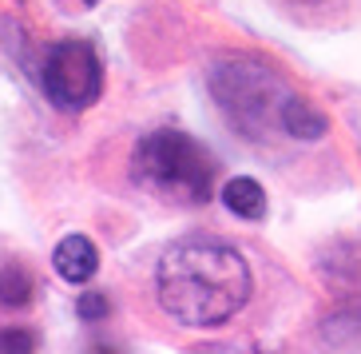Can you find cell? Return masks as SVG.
Here are the masks:
<instances>
[{"mask_svg":"<svg viewBox=\"0 0 361 354\" xmlns=\"http://www.w3.org/2000/svg\"><path fill=\"white\" fill-rule=\"evenodd\" d=\"M155 299L179 326H223L250 299V267L223 239H175L155 267Z\"/></svg>","mask_w":361,"mask_h":354,"instance_id":"1","label":"cell"},{"mask_svg":"<svg viewBox=\"0 0 361 354\" xmlns=\"http://www.w3.org/2000/svg\"><path fill=\"white\" fill-rule=\"evenodd\" d=\"M219 163L195 136L179 128L147 131L131 151V179L159 203L199 207L211 199Z\"/></svg>","mask_w":361,"mask_h":354,"instance_id":"2","label":"cell"},{"mask_svg":"<svg viewBox=\"0 0 361 354\" xmlns=\"http://www.w3.org/2000/svg\"><path fill=\"white\" fill-rule=\"evenodd\" d=\"M211 96L243 136L266 140L274 128H282V107L294 92L258 56H226L211 72Z\"/></svg>","mask_w":361,"mask_h":354,"instance_id":"3","label":"cell"},{"mask_svg":"<svg viewBox=\"0 0 361 354\" xmlns=\"http://www.w3.org/2000/svg\"><path fill=\"white\" fill-rule=\"evenodd\" d=\"M40 88L48 104L60 112H87L104 92V68L87 40H56L44 52L40 64Z\"/></svg>","mask_w":361,"mask_h":354,"instance_id":"4","label":"cell"},{"mask_svg":"<svg viewBox=\"0 0 361 354\" xmlns=\"http://www.w3.org/2000/svg\"><path fill=\"white\" fill-rule=\"evenodd\" d=\"M52 267H56V275H60L64 283L80 287V283H87L99 271V251H96V243H92L87 235H68V239L56 243Z\"/></svg>","mask_w":361,"mask_h":354,"instance_id":"5","label":"cell"},{"mask_svg":"<svg viewBox=\"0 0 361 354\" xmlns=\"http://www.w3.org/2000/svg\"><path fill=\"white\" fill-rule=\"evenodd\" d=\"M282 131H286L290 140H302V143H318L322 136L329 131V119L326 112L310 104L302 96H290L286 107H282Z\"/></svg>","mask_w":361,"mask_h":354,"instance_id":"6","label":"cell"},{"mask_svg":"<svg viewBox=\"0 0 361 354\" xmlns=\"http://www.w3.org/2000/svg\"><path fill=\"white\" fill-rule=\"evenodd\" d=\"M223 203H226L231 215L258 223V219L266 215V191L258 187V179H250V175H234V179L223 187Z\"/></svg>","mask_w":361,"mask_h":354,"instance_id":"7","label":"cell"},{"mask_svg":"<svg viewBox=\"0 0 361 354\" xmlns=\"http://www.w3.org/2000/svg\"><path fill=\"white\" fill-rule=\"evenodd\" d=\"M32 299V275L24 263H4L0 267V302L4 307H24Z\"/></svg>","mask_w":361,"mask_h":354,"instance_id":"8","label":"cell"},{"mask_svg":"<svg viewBox=\"0 0 361 354\" xmlns=\"http://www.w3.org/2000/svg\"><path fill=\"white\" fill-rule=\"evenodd\" d=\"M40 338L32 326H0V354H36Z\"/></svg>","mask_w":361,"mask_h":354,"instance_id":"9","label":"cell"},{"mask_svg":"<svg viewBox=\"0 0 361 354\" xmlns=\"http://www.w3.org/2000/svg\"><path fill=\"white\" fill-rule=\"evenodd\" d=\"M107 311H111V302H107L104 290H87V295H80V299H75V314H80L84 322L107 319Z\"/></svg>","mask_w":361,"mask_h":354,"instance_id":"10","label":"cell"},{"mask_svg":"<svg viewBox=\"0 0 361 354\" xmlns=\"http://www.w3.org/2000/svg\"><path fill=\"white\" fill-rule=\"evenodd\" d=\"M68 4H80V8H96L99 0H68Z\"/></svg>","mask_w":361,"mask_h":354,"instance_id":"11","label":"cell"},{"mask_svg":"<svg viewBox=\"0 0 361 354\" xmlns=\"http://www.w3.org/2000/svg\"><path fill=\"white\" fill-rule=\"evenodd\" d=\"M290 4H310V8H318V4H326V0H290Z\"/></svg>","mask_w":361,"mask_h":354,"instance_id":"12","label":"cell"},{"mask_svg":"<svg viewBox=\"0 0 361 354\" xmlns=\"http://www.w3.org/2000/svg\"><path fill=\"white\" fill-rule=\"evenodd\" d=\"M202 354H219V350H202Z\"/></svg>","mask_w":361,"mask_h":354,"instance_id":"13","label":"cell"}]
</instances>
